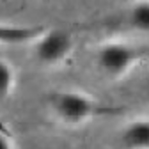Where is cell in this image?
I'll return each mask as SVG.
<instances>
[{"instance_id":"cell-2","label":"cell","mask_w":149,"mask_h":149,"mask_svg":"<svg viewBox=\"0 0 149 149\" xmlns=\"http://www.w3.org/2000/svg\"><path fill=\"white\" fill-rule=\"evenodd\" d=\"M144 57V52L126 41H107L96 52V66L108 80H121Z\"/></svg>"},{"instance_id":"cell-8","label":"cell","mask_w":149,"mask_h":149,"mask_svg":"<svg viewBox=\"0 0 149 149\" xmlns=\"http://www.w3.org/2000/svg\"><path fill=\"white\" fill-rule=\"evenodd\" d=\"M0 149H16L13 137L0 126Z\"/></svg>"},{"instance_id":"cell-7","label":"cell","mask_w":149,"mask_h":149,"mask_svg":"<svg viewBox=\"0 0 149 149\" xmlns=\"http://www.w3.org/2000/svg\"><path fill=\"white\" fill-rule=\"evenodd\" d=\"M128 23L132 29L140 32H149V0L137 2L128 14Z\"/></svg>"},{"instance_id":"cell-5","label":"cell","mask_w":149,"mask_h":149,"mask_svg":"<svg viewBox=\"0 0 149 149\" xmlns=\"http://www.w3.org/2000/svg\"><path fill=\"white\" fill-rule=\"evenodd\" d=\"M45 32L43 27H22L0 23V45H23L27 41H36Z\"/></svg>"},{"instance_id":"cell-1","label":"cell","mask_w":149,"mask_h":149,"mask_svg":"<svg viewBox=\"0 0 149 149\" xmlns=\"http://www.w3.org/2000/svg\"><path fill=\"white\" fill-rule=\"evenodd\" d=\"M55 119L66 126H80L96 117H108L121 112L117 107L101 103L80 91H57L48 100Z\"/></svg>"},{"instance_id":"cell-4","label":"cell","mask_w":149,"mask_h":149,"mask_svg":"<svg viewBox=\"0 0 149 149\" xmlns=\"http://www.w3.org/2000/svg\"><path fill=\"white\" fill-rule=\"evenodd\" d=\"M112 149H149V117L126 123L116 135Z\"/></svg>"},{"instance_id":"cell-3","label":"cell","mask_w":149,"mask_h":149,"mask_svg":"<svg viewBox=\"0 0 149 149\" xmlns=\"http://www.w3.org/2000/svg\"><path fill=\"white\" fill-rule=\"evenodd\" d=\"M71 46L73 41L69 32L61 29H45V32L34 43V55L45 66H57L69 55Z\"/></svg>"},{"instance_id":"cell-6","label":"cell","mask_w":149,"mask_h":149,"mask_svg":"<svg viewBox=\"0 0 149 149\" xmlns=\"http://www.w3.org/2000/svg\"><path fill=\"white\" fill-rule=\"evenodd\" d=\"M16 85V73L14 68L0 57V103H4L11 98Z\"/></svg>"}]
</instances>
